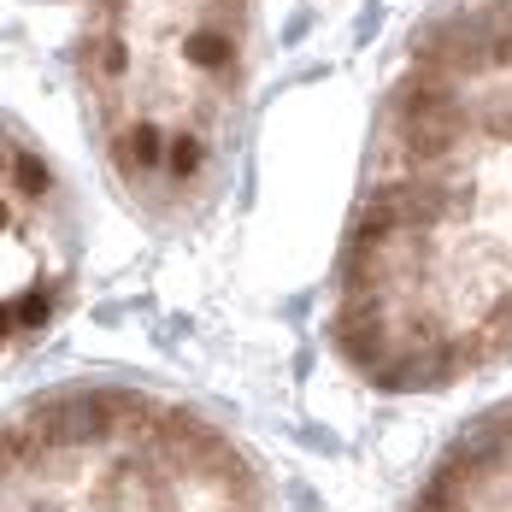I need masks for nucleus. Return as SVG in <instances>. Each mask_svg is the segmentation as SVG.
I'll use <instances>...</instances> for the list:
<instances>
[{
    "mask_svg": "<svg viewBox=\"0 0 512 512\" xmlns=\"http://www.w3.org/2000/svg\"><path fill=\"white\" fill-rule=\"evenodd\" d=\"M330 342L424 395L512 359V6L442 18L395 77L336 254Z\"/></svg>",
    "mask_w": 512,
    "mask_h": 512,
    "instance_id": "f257e3e1",
    "label": "nucleus"
},
{
    "mask_svg": "<svg viewBox=\"0 0 512 512\" xmlns=\"http://www.w3.org/2000/svg\"><path fill=\"white\" fill-rule=\"evenodd\" d=\"M254 0H89L77 89L118 195L148 224L195 218L236 142Z\"/></svg>",
    "mask_w": 512,
    "mask_h": 512,
    "instance_id": "f03ea898",
    "label": "nucleus"
},
{
    "mask_svg": "<svg viewBox=\"0 0 512 512\" xmlns=\"http://www.w3.org/2000/svg\"><path fill=\"white\" fill-rule=\"evenodd\" d=\"M0 512H271L259 465L201 412L71 383L6 418Z\"/></svg>",
    "mask_w": 512,
    "mask_h": 512,
    "instance_id": "7ed1b4c3",
    "label": "nucleus"
},
{
    "mask_svg": "<svg viewBox=\"0 0 512 512\" xmlns=\"http://www.w3.org/2000/svg\"><path fill=\"white\" fill-rule=\"evenodd\" d=\"M0 212H6V354H24L53 318L65 312L71 277H77V218L71 195L36 148V136L6 118L0 142Z\"/></svg>",
    "mask_w": 512,
    "mask_h": 512,
    "instance_id": "20e7f679",
    "label": "nucleus"
},
{
    "mask_svg": "<svg viewBox=\"0 0 512 512\" xmlns=\"http://www.w3.org/2000/svg\"><path fill=\"white\" fill-rule=\"evenodd\" d=\"M412 512H512V407L477 418L442 454Z\"/></svg>",
    "mask_w": 512,
    "mask_h": 512,
    "instance_id": "39448f33",
    "label": "nucleus"
}]
</instances>
